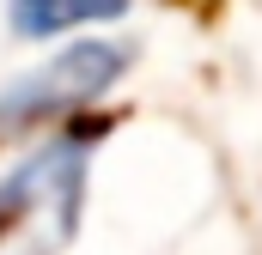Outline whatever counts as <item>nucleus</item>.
I'll list each match as a JSON object with an SVG mask.
<instances>
[{
    "label": "nucleus",
    "mask_w": 262,
    "mask_h": 255,
    "mask_svg": "<svg viewBox=\"0 0 262 255\" xmlns=\"http://www.w3.org/2000/svg\"><path fill=\"white\" fill-rule=\"evenodd\" d=\"M92 146H98V128L73 134L67 122L55 134H37L0 170V237H12L18 255H61L79 237Z\"/></svg>",
    "instance_id": "1"
},
{
    "label": "nucleus",
    "mask_w": 262,
    "mask_h": 255,
    "mask_svg": "<svg viewBox=\"0 0 262 255\" xmlns=\"http://www.w3.org/2000/svg\"><path fill=\"white\" fill-rule=\"evenodd\" d=\"M134 43L122 37H67L25 73L0 85V134H43L55 122H85L92 104H104L134 67Z\"/></svg>",
    "instance_id": "2"
},
{
    "label": "nucleus",
    "mask_w": 262,
    "mask_h": 255,
    "mask_svg": "<svg viewBox=\"0 0 262 255\" xmlns=\"http://www.w3.org/2000/svg\"><path fill=\"white\" fill-rule=\"evenodd\" d=\"M128 12L134 0H6V24L25 43H67L98 24H116Z\"/></svg>",
    "instance_id": "3"
}]
</instances>
